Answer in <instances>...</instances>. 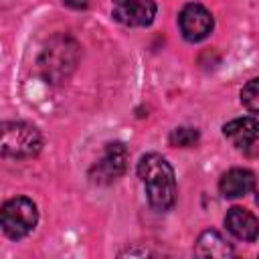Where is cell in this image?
Here are the masks:
<instances>
[{
    "instance_id": "6da1fadb",
    "label": "cell",
    "mask_w": 259,
    "mask_h": 259,
    "mask_svg": "<svg viewBox=\"0 0 259 259\" xmlns=\"http://www.w3.org/2000/svg\"><path fill=\"white\" fill-rule=\"evenodd\" d=\"M138 176L146 188V196L152 208L168 210L176 200V180L170 162L160 154H146L140 158Z\"/></svg>"
},
{
    "instance_id": "7a4b0ae2",
    "label": "cell",
    "mask_w": 259,
    "mask_h": 259,
    "mask_svg": "<svg viewBox=\"0 0 259 259\" xmlns=\"http://www.w3.org/2000/svg\"><path fill=\"white\" fill-rule=\"evenodd\" d=\"M2 154L8 158H32L42 148L38 130L26 121L2 123Z\"/></svg>"
},
{
    "instance_id": "3957f363",
    "label": "cell",
    "mask_w": 259,
    "mask_h": 259,
    "mask_svg": "<svg viewBox=\"0 0 259 259\" xmlns=\"http://www.w3.org/2000/svg\"><path fill=\"white\" fill-rule=\"evenodd\" d=\"M36 221H38L36 204L30 198H26V196L10 198L2 206L0 225H2L4 235L10 237V239H22V237H26L34 229Z\"/></svg>"
},
{
    "instance_id": "277c9868",
    "label": "cell",
    "mask_w": 259,
    "mask_h": 259,
    "mask_svg": "<svg viewBox=\"0 0 259 259\" xmlns=\"http://www.w3.org/2000/svg\"><path fill=\"white\" fill-rule=\"evenodd\" d=\"M77 63V45L69 38H55L47 45L40 57V71L51 83L63 81Z\"/></svg>"
},
{
    "instance_id": "5b68a950",
    "label": "cell",
    "mask_w": 259,
    "mask_h": 259,
    "mask_svg": "<svg viewBox=\"0 0 259 259\" xmlns=\"http://www.w3.org/2000/svg\"><path fill=\"white\" fill-rule=\"evenodd\" d=\"M127 166V148L119 142H111L105 146L103 156L91 168V178L99 184H107L117 180Z\"/></svg>"
},
{
    "instance_id": "8992f818",
    "label": "cell",
    "mask_w": 259,
    "mask_h": 259,
    "mask_svg": "<svg viewBox=\"0 0 259 259\" xmlns=\"http://www.w3.org/2000/svg\"><path fill=\"white\" fill-rule=\"evenodd\" d=\"M178 24L182 30V36L190 42H198L206 38L212 30V16L202 4H186L180 10Z\"/></svg>"
},
{
    "instance_id": "52a82bcc",
    "label": "cell",
    "mask_w": 259,
    "mask_h": 259,
    "mask_svg": "<svg viewBox=\"0 0 259 259\" xmlns=\"http://www.w3.org/2000/svg\"><path fill=\"white\" fill-rule=\"evenodd\" d=\"M156 16V0H113V18L125 26H148Z\"/></svg>"
},
{
    "instance_id": "ba28073f",
    "label": "cell",
    "mask_w": 259,
    "mask_h": 259,
    "mask_svg": "<svg viewBox=\"0 0 259 259\" xmlns=\"http://www.w3.org/2000/svg\"><path fill=\"white\" fill-rule=\"evenodd\" d=\"M225 227L229 229L231 235H235L241 241H255L259 237V221L253 212L241 206L229 208L225 217Z\"/></svg>"
},
{
    "instance_id": "9c48e42d",
    "label": "cell",
    "mask_w": 259,
    "mask_h": 259,
    "mask_svg": "<svg viewBox=\"0 0 259 259\" xmlns=\"http://www.w3.org/2000/svg\"><path fill=\"white\" fill-rule=\"evenodd\" d=\"M255 174L247 168H231L229 172L223 174L219 182V190L227 198H239L249 194L255 188Z\"/></svg>"
},
{
    "instance_id": "30bf717a",
    "label": "cell",
    "mask_w": 259,
    "mask_h": 259,
    "mask_svg": "<svg viewBox=\"0 0 259 259\" xmlns=\"http://www.w3.org/2000/svg\"><path fill=\"white\" fill-rule=\"evenodd\" d=\"M223 134L235 146L245 148L259 142V119L257 117H237L223 125Z\"/></svg>"
},
{
    "instance_id": "8fae6325",
    "label": "cell",
    "mask_w": 259,
    "mask_h": 259,
    "mask_svg": "<svg viewBox=\"0 0 259 259\" xmlns=\"http://www.w3.org/2000/svg\"><path fill=\"white\" fill-rule=\"evenodd\" d=\"M196 255L210 259H227L233 255V247L225 241L219 231H204L196 241Z\"/></svg>"
},
{
    "instance_id": "7c38bea8",
    "label": "cell",
    "mask_w": 259,
    "mask_h": 259,
    "mask_svg": "<svg viewBox=\"0 0 259 259\" xmlns=\"http://www.w3.org/2000/svg\"><path fill=\"white\" fill-rule=\"evenodd\" d=\"M241 103L251 111L259 113V79H251L241 89Z\"/></svg>"
},
{
    "instance_id": "4fadbf2b",
    "label": "cell",
    "mask_w": 259,
    "mask_h": 259,
    "mask_svg": "<svg viewBox=\"0 0 259 259\" xmlns=\"http://www.w3.org/2000/svg\"><path fill=\"white\" fill-rule=\"evenodd\" d=\"M196 142H198V132L194 127H176L170 134V144L172 146L188 148V146H194Z\"/></svg>"
},
{
    "instance_id": "5bb4252c",
    "label": "cell",
    "mask_w": 259,
    "mask_h": 259,
    "mask_svg": "<svg viewBox=\"0 0 259 259\" xmlns=\"http://www.w3.org/2000/svg\"><path fill=\"white\" fill-rule=\"evenodd\" d=\"M69 8H75V10H81V8H87L89 0H63Z\"/></svg>"
},
{
    "instance_id": "9a60e30c",
    "label": "cell",
    "mask_w": 259,
    "mask_h": 259,
    "mask_svg": "<svg viewBox=\"0 0 259 259\" xmlns=\"http://www.w3.org/2000/svg\"><path fill=\"white\" fill-rule=\"evenodd\" d=\"M257 204H259V194H257Z\"/></svg>"
}]
</instances>
